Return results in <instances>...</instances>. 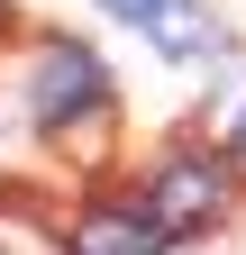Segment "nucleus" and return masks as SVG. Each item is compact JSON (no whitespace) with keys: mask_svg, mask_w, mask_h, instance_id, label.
<instances>
[{"mask_svg":"<svg viewBox=\"0 0 246 255\" xmlns=\"http://www.w3.org/2000/svg\"><path fill=\"white\" fill-rule=\"evenodd\" d=\"M101 101H110V82H101V64H91V46H73V37L37 46V73H27V119L37 128H64V119L101 110Z\"/></svg>","mask_w":246,"mask_h":255,"instance_id":"1","label":"nucleus"},{"mask_svg":"<svg viewBox=\"0 0 246 255\" xmlns=\"http://www.w3.org/2000/svg\"><path fill=\"white\" fill-rule=\"evenodd\" d=\"M164 219V228H210L219 219V164H201V155H173V164L155 173V201H146Z\"/></svg>","mask_w":246,"mask_h":255,"instance_id":"2","label":"nucleus"},{"mask_svg":"<svg viewBox=\"0 0 246 255\" xmlns=\"http://www.w3.org/2000/svg\"><path fill=\"white\" fill-rule=\"evenodd\" d=\"M164 219L155 210H91L73 228V255H164Z\"/></svg>","mask_w":246,"mask_h":255,"instance_id":"3","label":"nucleus"},{"mask_svg":"<svg viewBox=\"0 0 246 255\" xmlns=\"http://www.w3.org/2000/svg\"><path fill=\"white\" fill-rule=\"evenodd\" d=\"M146 37H155L173 64H201V55H219V46H228V27L210 18V9H192V0H164V9L146 18Z\"/></svg>","mask_w":246,"mask_h":255,"instance_id":"4","label":"nucleus"},{"mask_svg":"<svg viewBox=\"0 0 246 255\" xmlns=\"http://www.w3.org/2000/svg\"><path fill=\"white\" fill-rule=\"evenodd\" d=\"M0 255H73V246H55L37 219H18V210H0Z\"/></svg>","mask_w":246,"mask_h":255,"instance_id":"5","label":"nucleus"},{"mask_svg":"<svg viewBox=\"0 0 246 255\" xmlns=\"http://www.w3.org/2000/svg\"><path fill=\"white\" fill-rule=\"evenodd\" d=\"M101 9H110V18H137V27H146V18L164 9V0H101Z\"/></svg>","mask_w":246,"mask_h":255,"instance_id":"6","label":"nucleus"},{"mask_svg":"<svg viewBox=\"0 0 246 255\" xmlns=\"http://www.w3.org/2000/svg\"><path fill=\"white\" fill-rule=\"evenodd\" d=\"M237 155H246V110H237Z\"/></svg>","mask_w":246,"mask_h":255,"instance_id":"7","label":"nucleus"}]
</instances>
